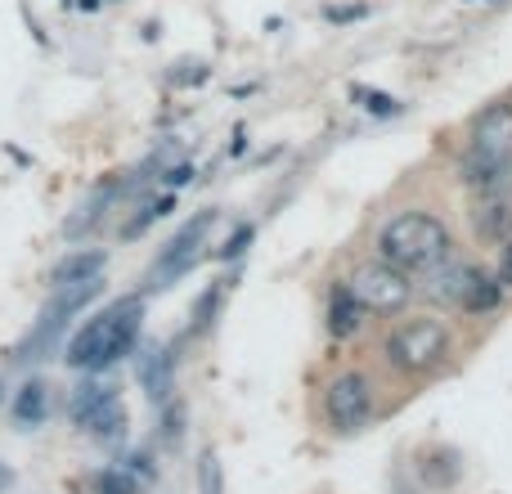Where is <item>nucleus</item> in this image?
<instances>
[{
  "mask_svg": "<svg viewBox=\"0 0 512 494\" xmlns=\"http://www.w3.org/2000/svg\"><path fill=\"white\" fill-rule=\"evenodd\" d=\"M499 301H504V283H499V274H477V283H472L468 301H463V315H490V310H499Z\"/></svg>",
  "mask_w": 512,
  "mask_h": 494,
  "instance_id": "obj_18",
  "label": "nucleus"
},
{
  "mask_svg": "<svg viewBox=\"0 0 512 494\" xmlns=\"http://www.w3.org/2000/svg\"><path fill=\"white\" fill-rule=\"evenodd\" d=\"M122 400V391L113 387V382H104L99 373H86V378L77 382V387L68 391V405H63V414H68V423L77 427V432H86L90 423H95L99 414H104L108 405H117Z\"/></svg>",
  "mask_w": 512,
  "mask_h": 494,
  "instance_id": "obj_11",
  "label": "nucleus"
},
{
  "mask_svg": "<svg viewBox=\"0 0 512 494\" xmlns=\"http://www.w3.org/2000/svg\"><path fill=\"white\" fill-rule=\"evenodd\" d=\"M459 180L472 198L512 194V104H490L472 117L468 144L459 153Z\"/></svg>",
  "mask_w": 512,
  "mask_h": 494,
  "instance_id": "obj_2",
  "label": "nucleus"
},
{
  "mask_svg": "<svg viewBox=\"0 0 512 494\" xmlns=\"http://www.w3.org/2000/svg\"><path fill=\"white\" fill-rule=\"evenodd\" d=\"M90 494H144V481L131 477L122 463H108V468H99L90 477Z\"/></svg>",
  "mask_w": 512,
  "mask_h": 494,
  "instance_id": "obj_20",
  "label": "nucleus"
},
{
  "mask_svg": "<svg viewBox=\"0 0 512 494\" xmlns=\"http://www.w3.org/2000/svg\"><path fill=\"white\" fill-rule=\"evenodd\" d=\"M135 373H140L144 396H149L153 405H167L171 391H176V351H171V346H149V351L140 355V364H135Z\"/></svg>",
  "mask_w": 512,
  "mask_h": 494,
  "instance_id": "obj_12",
  "label": "nucleus"
},
{
  "mask_svg": "<svg viewBox=\"0 0 512 494\" xmlns=\"http://www.w3.org/2000/svg\"><path fill=\"white\" fill-rule=\"evenodd\" d=\"M378 256L396 270H405L409 279H423L436 265H445L454 256V234L436 212H396L378 230Z\"/></svg>",
  "mask_w": 512,
  "mask_h": 494,
  "instance_id": "obj_3",
  "label": "nucleus"
},
{
  "mask_svg": "<svg viewBox=\"0 0 512 494\" xmlns=\"http://www.w3.org/2000/svg\"><path fill=\"white\" fill-rule=\"evenodd\" d=\"M122 468L131 472V477H140L144 486H149V481L158 477V468H153V454H149V450H135V454H126V459H122Z\"/></svg>",
  "mask_w": 512,
  "mask_h": 494,
  "instance_id": "obj_26",
  "label": "nucleus"
},
{
  "mask_svg": "<svg viewBox=\"0 0 512 494\" xmlns=\"http://www.w3.org/2000/svg\"><path fill=\"white\" fill-rule=\"evenodd\" d=\"M499 283H504V288H512V239L504 243V261H499Z\"/></svg>",
  "mask_w": 512,
  "mask_h": 494,
  "instance_id": "obj_29",
  "label": "nucleus"
},
{
  "mask_svg": "<svg viewBox=\"0 0 512 494\" xmlns=\"http://www.w3.org/2000/svg\"><path fill=\"white\" fill-rule=\"evenodd\" d=\"M225 283L230 279H216L212 288H203V297L194 301V310H189V337H203L207 328L216 324V310H221V301H225Z\"/></svg>",
  "mask_w": 512,
  "mask_h": 494,
  "instance_id": "obj_19",
  "label": "nucleus"
},
{
  "mask_svg": "<svg viewBox=\"0 0 512 494\" xmlns=\"http://www.w3.org/2000/svg\"><path fill=\"white\" fill-rule=\"evenodd\" d=\"M252 239H256V225L243 221L239 230H234L230 239H225V247H216V261H239V256L252 247Z\"/></svg>",
  "mask_w": 512,
  "mask_h": 494,
  "instance_id": "obj_24",
  "label": "nucleus"
},
{
  "mask_svg": "<svg viewBox=\"0 0 512 494\" xmlns=\"http://www.w3.org/2000/svg\"><path fill=\"white\" fill-rule=\"evenodd\" d=\"M104 270H108V252H104V247H77V252H68L63 261H54V270H50V288L95 283V279H104Z\"/></svg>",
  "mask_w": 512,
  "mask_h": 494,
  "instance_id": "obj_13",
  "label": "nucleus"
},
{
  "mask_svg": "<svg viewBox=\"0 0 512 494\" xmlns=\"http://www.w3.org/2000/svg\"><path fill=\"white\" fill-rule=\"evenodd\" d=\"M418 472L427 477V486H436V490H445V486H454L459 481V454L454 450H432L423 463H418Z\"/></svg>",
  "mask_w": 512,
  "mask_h": 494,
  "instance_id": "obj_21",
  "label": "nucleus"
},
{
  "mask_svg": "<svg viewBox=\"0 0 512 494\" xmlns=\"http://www.w3.org/2000/svg\"><path fill=\"white\" fill-rule=\"evenodd\" d=\"M194 176H198V171L189 167V162H176V167H167L158 180H162V189H167V194H176V189H185Z\"/></svg>",
  "mask_w": 512,
  "mask_h": 494,
  "instance_id": "obj_27",
  "label": "nucleus"
},
{
  "mask_svg": "<svg viewBox=\"0 0 512 494\" xmlns=\"http://www.w3.org/2000/svg\"><path fill=\"white\" fill-rule=\"evenodd\" d=\"M144 333V297H117L86 319L63 342V364L77 373H108L140 346Z\"/></svg>",
  "mask_w": 512,
  "mask_h": 494,
  "instance_id": "obj_1",
  "label": "nucleus"
},
{
  "mask_svg": "<svg viewBox=\"0 0 512 494\" xmlns=\"http://www.w3.org/2000/svg\"><path fill=\"white\" fill-rule=\"evenodd\" d=\"M373 409H378V387H373V378L364 369H342L319 391V414H324V427L333 436L364 432Z\"/></svg>",
  "mask_w": 512,
  "mask_h": 494,
  "instance_id": "obj_6",
  "label": "nucleus"
},
{
  "mask_svg": "<svg viewBox=\"0 0 512 494\" xmlns=\"http://www.w3.org/2000/svg\"><path fill=\"white\" fill-rule=\"evenodd\" d=\"M364 306L355 301V292L346 288V279H337L333 288H328V310H324V324H328V333L337 337V342H346V337H355L364 328Z\"/></svg>",
  "mask_w": 512,
  "mask_h": 494,
  "instance_id": "obj_14",
  "label": "nucleus"
},
{
  "mask_svg": "<svg viewBox=\"0 0 512 494\" xmlns=\"http://www.w3.org/2000/svg\"><path fill=\"white\" fill-rule=\"evenodd\" d=\"M216 225V207H203L198 216H189L185 225H180L176 234H171L167 243H162L158 261L149 265V279H144V288L158 292V288H171L176 279H185L189 270H194L198 261H203V247H207V234H212Z\"/></svg>",
  "mask_w": 512,
  "mask_h": 494,
  "instance_id": "obj_8",
  "label": "nucleus"
},
{
  "mask_svg": "<svg viewBox=\"0 0 512 494\" xmlns=\"http://www.w3.org/2000/svg\"><path fill=\"white\" fill-rule=\"evenodd\" d=\"M472 239L486 247H504L512 239V194H481L468 207Z\"/></svg>",
  "mask_w": 512,
  "mask_h": 494,
  "instance_id": "obj_10",
  "label": "nucleus"
},
{
  "mask_svg": "<svg viewBox=\"0 0 512 494\" xmlns=\"http://www.w3.org/2000/svg\"><path fill=\"white\" fill-rule=\"evenodd\" d=\"M346 288L355 292V301L364 306V315H400V310L418 297V283L409 279L405 270L387 265L382 256L355 265V274L346 279Z\"/></svg>",
  "mask_w": 512,
  "mask_h": 494,
  "instance_id": "obj_7",
  "label": "nucleus"
},
{
  "mask_svg": "<svg viewBox=\"0 0 512 494\" xmlns=\"http://www.w3.org/2000/svg\"><path fill=\"white\" fill-rule=\"evenodd\" d=\"M18 486V472L14 468H9V463L5 459H0V494H9V490H14Z\"/></svg>",
  "mask_w": 512,
  "mask_h": 494,
  "instance_id": "obj_30",
  "label": "nucleus"
},
{
  "mask_svg": "<svg viewBox=\"0 0 512 494\" xmlns=\"http://www.w3.org/2000/svg\"><path fill=\"white\" fill-rule=\"evenodd\" d=\"M198 494H225V468L216 450H203V459H198Z\"/></svg>",
  "mask_w": 512,
  "mask_h": 494,
  "instance_id": "obj_22",
  "label": "nucleus"
},
{
  "mask_svg": "<svg viewBox=\"0 0 512 494\" xmlns=\"http://www.w3.org/2000/svg\"><path fill=\"white\" fill-rule=\"evenodd\" d=\"M355 95L364 99V108H369L373 117H396L400 113V99H391L387 90H355Z\"/></svg>",
  "mask_w": 512,
  "mask_h": 494,
  "instance_id": "obj_25",
  "label": "nucleus"
},
{
  "mask_svg": "<svg viewBox=\"0 0 512 494\" xmlns=\"http://www.w3.org/2000/svg\"><path fill=\"white\" fill-rule=\"evenodd\" d=\"M171 212H176V194H167V189H162V194H153V198H144V203L135 207L131 221L122 225V239H126V243L144 239V234H149L153 225H158L162 216H171Z\"/></svg>",
  "mask_w": 512,
  "mask_h": 494,
  "instance_id": "obj_16",
  "label": "nucleus"
},
{
  "mask_svg": "<svg viewBox=\"0 0 512 494\" xmlns=\"http://www.w3.org/2000/svg\"><path fill=\"white\" fill-rule=\"evenodd\" d=\"M450 355H454V333L436 315L400 319L387 333V342H382V360L400 378H432V373H441L450 364Z\"/></svg>",
  "mask_w": 512,
  "mask_h": 494,
  "instance_id": "obj_4",
  "label": "nucleus"
},
{
  "mask_svg": "<svg viewBox=\"0 0 512 494\" xmlns=\"http://www.w3.org/2000/svg\"><path fill=\"white\" fill-rule=\"evenodd\" d=\"M360 14H364V5H355V9H337V5H328V9H324L328 23H346V18H360Z\"/></svg>",
  "mask_w": 512,
  "mask_h": 494,
  "instance_id": "obj_28",
  "label": "nucleus"
},
{
  "mask_svg": "<svg viewBox=\"0 0 512 494\" xmlns=\"http://www.w3.org/2000/svg\"><path fill=\"white\" fill-rule=\"evenodd\" d=\"M126 432H131V414H126L122 400H117V405H108L104 414H99L95 423L86 427V436H90L95 445H122Z\"/></svg>",
  "mask_w": 512,
  "mask_h": 494,
  "instance_id": "obj_17",
  "label": "nucleus"
},
{
  "mask_svg": "<svg viewBox=\"0 0 512 494\" xmlns=\"http://www.w3.org/2000/svg\"><path fill=\"white\" fill-rule=\"evenodd\" d=\"M477 274H481V265L463 261V256H450V261L436 265L432 274H423V288H418V292H423V301H432V306L459 310V315H463V301H468Z\"/></svg>",
  "mask_w": 512,
  "mask_h": 494,
  "instance_id": "obj_9",
  "label": "nucleus"
},
{
  "mask_svg": "<svg viewBox=\"0 0 512 494\" xmlns=\"http://www.w3.org/2000/svg\"><path fill=\"white\" fill-rule=\"evenodd\" d=\"M9 418H14L18 432H41L45 418H50V387L41 378H27L9 400Z\"/></svg>",
  "mask_w": 512,
  "mask_h": 494,
  "instance_id": "obj_15",
  "label": "nucleus"
},
{
  "mask_svg": "<svg viewBox=\"0 0 512 494\" xmlns=\"http://www.w3.org/2000/svg\"><path fill=\"white\" fill-rule=\"evenodd\" d=\"M99 292H104V279L72 283V288H54L50 301L41 306V315H36L32 328H27V337L14 346V364H41V360H50V355H59L63 342H68V324L86 306H95Z\"/></svg>",
  "mask_w": 512,
  "mask_h": 494,
  "instance_id": "obj_5",
  "label": "nucleus"
},
{
  "mask_svg": "<svg viewBox=\"0 0 512 494\" xmlns=\"http://www.w3.org/2000/svg\"><path fill=\"white\" fill-rule=\"evenodd\" d=\"M0 405H5V378H0Z\"/></svg>",
  "mask_w": 512,
  "mask_h": 494,
  "instance_id": "obj_31",
  "label": "nucleus"
},
{
  "mask_svg": "<svg viewBox=\"0 0 512 494\" xmlns=\"http://www.w3.org/2000/svg\"><path fill=\"white\" fill-rule=\"evenodd\" d=\"M180 441H185V405H180V400H167V405H162V445L176 450Z\"/></svg>",
  "mask_w": 512,
  "mask_h": 494,
  "instance_id": "obj_23",
  "label": "nucleus"
}]
</instances>
